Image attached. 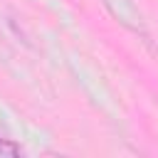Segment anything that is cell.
Wrapping results in <instances>:
<instances>
[{
    "instance_id": "obj_1",
    "label": "cell",
    "mask_w": 158,
    "mask_h": 158,
    "mask_svg": "<svg viewBox=\"0 0 158 158\" xmlns=\"http://www.w3.org/2000/svg\"><path fill=\"white\" fill-rule=\"evenodd\" d=\"M101 2L106 5V10H109L123 27H128L131 32L141 35V37L148 42V32H146V27H143V17H141V12L136 10V5H133L131 0H101Z\"/></svg>"
},
{
    "instance_id": "obj_2",
    "label": "cell",
    "mask_w": 158,
    "mask_h": 158,
    "mask_svg": "<svg viewBox=\"0 0 158 158\" xmlns=\"http://www.w3.org/2000/svg\"><path fill=\"white\" fill-rule=\"evenodd\" d=\"M25 151L15 143V141H10V138H0V158H17V156H22Z\"/></svg>"
}]
</instances>
